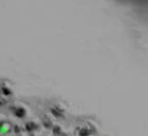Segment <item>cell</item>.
I'll return each mask as SVG.
<instances>
[{"mask_svg": "<svg viewBox=\"0 0 148 136\" xmlns=\"http://www.w3.org/2000/svg\"><path fill=\"white\" fill-rule=\"evenodd\" d=\"M12 131H13V126L10 122H7V120L0 122V135L1 136H7L9 133H12Z\"/></svg>", "mask_w": 148, "mask_h": 136, "instance_id": "1", "label": "cell"}]
</instances>
